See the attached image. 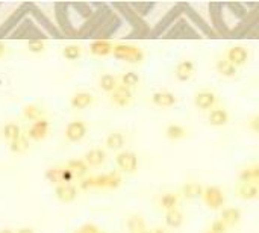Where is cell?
I'll list each match as a JSON object with an SVG mask.
<instances>
[{
	"label": "cell",
	"mask_w": 259,
	"mask_h": 233,
	"mask_svg": "<svg viewBox=\"0 0 259 233\" xmlns=\"http://www.w3.org/2000/svg\"><path fill=\"white\" fill-rule=\"evenodd\" d=\"M122 185V176L112 171L108 174H100V176H91V177H85L81 180L79 188L86 191V190H92V188H102V190H115Z\"/></svg>",
	"instance_id": "obj_1"
},
{
	"label": "cell",
	"mask_w": 259,
	"mask_h": 233,
	"mask_svg": "<svg viewBox=\"0 0 259 233\" xmlns=\"http://www.w3.org/2000/svg\"><path fill=\"white\" fill-rule=\"evenodd\" d=\"M112 56L115 59L120 61H126L130 64H139L144 59V53L136 45H129V44H115L114 50H112Z\"/></svg>",
	"instance_id": "obj_2"
},
{
	"label": "cell",
	"mask_w": 259,
	"mask_h": 233,
	"mask_svg": "<svg viewBox=\"0 0 259 233\" xmlns=\"http://www.w3.org/2000/svg\"><path fill=\"white\" fill-rule=\"evenodd\" d=\"M86 132H88V126L85 121L82 120H75L72 123H68L65 130H64V135H65V139L70 143H79L82 139L86 136Z\"/></svg>",
	"instance_id": "obj_3"
},
{
	"label": "cell",
	"mask_w": 259,
	"mask_h": 233,
	"mask_svg": "<svg viewBox=\"0 0 259 233\" xmlns=\"http://www.w3.org/2000/svg\"><path fill=\"white\" fill-rule=\"evenodd\" d=\"M115 164L123 173H135L138 170V156L133 152H120L115 156Z\"/></svg>",
	"instance_id": "obj_4"
},
{
	"label": "cell",
	"mask_w": 259,
	"mask_h": 233,
	"mask_svg": "<svg viewBox=\"0 0 259 233\" xmlns=\"http://www.w3.org/2000/svg\"><path fill=\"white\" fill-rule=\"evenodd\" d=\"M203 201L209 209H220L224 204V194L218 186H208L203 191Z\"/></svg>",
	"instance_id": "obj_5"
},
{
	"label": "cell",
	"mask_w": 259,
	"mask_h": 233,
	"mask_svg": "<svg viewBox=\"0 0 259 233\" xmlns=\"http://www.w3.org/2000/svg\"><path fill=\"white\" fill-rule=\"evenodd\" d=\"M49 132H50V121L43 116V118L31 124V127L28 129V138L32 139V141H43L44 138H47Z\"/></svg>",
	"instance_id": "obj_6"
},
{
	"label": "cell",
	"mask_w": 259,
	"mask_h": 233,
	"mask_svg": "<svg viewBox=\"0 0 259 233\" xmlns=\"http://www.w3.org/2000/svg\"><path fill=\"white\" fill-rule=\"evenodd\" d=\"M55 195L62 203H72L78 198L79 190H78V186L73 185V183H62V185H58L55 188Z\"/></svg>",
	"instance_id": "obj_7"
},
{
	"label": "cell",
	"mask_w": 259,
	"mask_h": 233,
	"mask_svg": "<svg viewBox=\"0 0 259 233\" xmlns=\"http://www.w3.org/2000/svg\"><path fill=\"white\" fill-rule=\"evenodd\" d=\"M216 103H217V96H216V92L209 91V89L199 91L197 94L194 96V105H196V108L200 109V111L214 109Z\"/></svg>",
	"instance_id": "obj_8"
},
{
	"label": "cell",
	"mask_w": 259,
	"mask_h": 233,
	"mask_svg": "<svg viewBox=\"0 0 259 233\" xmlns=\"http://www.w3.org/2000/svg\"><path fill=\"white\" fill-rule=\"evenodd\" d=\"M133 99V94H132V89L120 85L119 88H117L112 94H111V102L115 105V106H119V108H126L130 105Z\"/></svg>",
	"instance_id": "obj_9"
},
{
	"label": "cell",
	"mask_w": 259,
	"mask_h": 233,
	"mask_svg": "<svg viewBox=\"0 0 259 233\" xmlns=\"http://www.w3.org/2000/svg\"><path fill=\"white\" fill-rule=\"evenodd\" d=\"M226 59H227L229 62H232L235 67L238 68V67H241V65H244V64L247 62V59H249V52H247V49L241 47V45H233V47H230V49L227 50Z\"/></svg>",
	"instance_id": "obj_10"
},
{
	"label": "cell",
	"mask_w": 259,
	"mask_h": 233,
	"mask_svg": "<svg viewBox=\"0 0 259 233\" xmlns=\"http://www.w3.org/2000/svg\"><path fill=\"white\" fill-rule=\"evenodd\" d=\"M177 102L176 96L170 91H158L152 96V103L158 108H172Z\"/></svg>",
	"instance_id": "obj_11"
},
{
	"label": "cell",
	"mask_w": 259,
	"mask_h": 233,
	"mask_svg": "<svg viewBox=\"0 0 259 233\" xmlns=\"http://www.w3.org/2000/svg\"><path fill=\"white\" fill-rule=\"evenodd\" d=\"M114 44L106 39H96L89 44V53L94 56H108L112 55Z\"/></svg>",
	"instance_id": "obj_12"
},
{
	"label": "cell",
	"mask_w": 259,
	"mask_h": 233,
	"mask_svg": "<svg viewBox=\"0 0 259 233\" xmlns=\"http://www.w3.org/2000/svg\"><path fill=\"white\" fill-rule=\"evenodd\" d=\"M208 121H209L211 126H214V127L226 126L229 123V112L224 108H214V109H211V112L208 115Z\"/></svg>",
	"instance_id": "obj_13"
},
{
	"label": "cell",
	"mask_w": 259,
	"mask_h": 233,
	"mask_svg": "<svg viewBox=\"0 0 259 233\" xmlns=\"http://www.w3.org/2000/svg\"><path fill=\"white\" fill-rule=\"evenodd\" d=\"M92 102H94V96L91 94V92L79 91L72 97V100H70V105H72V108L81 111V109H86L88 106H91Z\"/></svg>",
	"instance_id": "obj_14"
},
{
	"label": "cell",
	"mask_w": 259,
	"mask_h": 233,
	"mask_svg": "<svg viewBox=\"0 0 259 233\" xmlns=\"http://www.w3.org/2000/svg\"><path fill=\"white\" fill-rule=\"evenodd\" d=\"M176 79L180 82H186L190 80L194 75V64L191 61H182L177 64L176 70H174Z\"/></svg>",
	"instance_id": "obj_15"
},
{
	"label": "cell",
	"mask_w": 259,
	"mask_h": 233,
	"mask_svg": "<svg viewBox=\"0 0 259 233\" xmlns=\"http://www.w3.org/2000/svg\"><path fill=\"white\" fill-rule=\"evenodd\" d=\"M106 159V153L103 149H91L85 153L84 160L86 162L88 167H100Z\"/></svg>",
	"instance_id": "obj_16"
},
{
	"label": "cell",
	"mask_w": 259,
	"mask_h": 233,
	"mask_svg": "<svg viewBox=\"0 0 259 233\" xmlns=\"http://www.w3.org/2000/svg\"><path fill=\"white\" fill-rule=\"evenodd\" d=\"M203 191H205V188H203V186H202L200 183H197V182H188V183H185V185L182 186L180 194H182L186 200H194V198L202 197V195H203Z\"/></svg>",
	"instance_id": "obj_17"
},
{
	"label": "cell",
	"mask_w": 259,
	"mask_h": 233,
	"mask_svg": "<svg viewBox=\"0 0 259 233\" xmlns=\"http://www.w3.org/2000/svg\"><path fill=\"white\" fill-rule=\"evenodd\" d=\"M227 227H235L238 226V223L241 221V211L238 207H227L221 212V218H220Z\"/></svg>",
	"instance_id": "obj_18"
},
{
	"label": "cell",
	"mask_w": 259,
	"mask_h": 233,
	"mask_svg": "<svg viewBox=\"0 0 259 233\" xmlns=\"http://www.w3.org/2000/svg\"><path fill=\"white\" fill-rule=\"evenodd\" d=\"M65 167L75 174L76 179H82L88 173V170H89V167L86 165V162L84 159H72V160H68Z\"/></svg>",
	"instance_id": "obj_19"
},
{
	"label": "cell",
	"mask_w": 259,
	"mask_h": 233,
	"mask_svg": "<svg viewBox=\"0 0 259 233\" xmlns=\"http://www.w3.org/2000/svg\"><path fill=\"white\" fill-rule=\"evenodd\" d=\"M238 197L243 200H255L259 197V188L255 183H241L238 188Z\"/></svg>",
	"instance_id": "obj_20"
},
{
	"label": "cell",
	"mask_w": 259,
	"mask_h": 233,
	"mask_svg": "<svg viewBox=\"0 0 259 233\" xmlns=\"http://www.w3.org/2000/svg\"><path fill=\"white\" fill-rule=\"evenodd\" d=\"M125 143H126V139L122 132H112L105 139V144L109 150H120L123 149Z\"/></svg>",
	"instance_id": "obj_21"
},
{
	"label": "cell",
	"mask_w": 259,
	"mask_h": 233,
	"mask_svg": "<svg viewBox=\"0 0 259 233\" xmlns=\"http://www.w3.org/2000/svg\"><path fill=\"white\" fill-rule=\"evenodd\" d=\"M2 135H3V138L6 139L9 144L14 143V141H17L18 138L23 136L21 129H20V126L17 123H6L3 126V129H2Z\"/></svg>",
	"instance_id": "obj_22"
},
{
	"label": "cell",
	"mask_w": 259,
	"mask_h": 233,
	"mask_svg": "<svg viewBox=\"0 0 259 233\" xmlns=\"http://www.w3.org/2000/svg\"><path fill=\"white\" fill-rule=\"evenodd\" d=\"M99 86L102 91H105L106 94H112V92L120 86L119 83V79L112 75H103L99 80Z\"/></svg>",
	"instance_id": "obj_23"
},
{
	"label": "cell",
	"mask_w": 259,
	"mask_h": 233,
	"mask_svg": "<svg viewBox=\"0 0 259 233\" xmlns=\"http://www.w3.org/2000/svg\"><path fill=\"white\" fill-rule=\"evenodd\" d=\"M23 116H25L28 121L35 123L40 118H43V109L35 103H29V105H26L25 108H23Z\"/></svg>",
	"instance_id": "obj_24"
},
{
	"label": "cell",
	"mask_w": 259,
	"mask_h": 233,
	"mask_svg": "<svg viewBox=\"0 0 259 233\" xmlns=\"http://www.w3.org/2000/svg\"><path fill=\"white\" fill-rule=\"evenodd\" d=\"M240 179H241L243 183L258 185L259 183V164L253 165V167H249V168H244L240 174Z\"/></svg>",
	"instance_id": "obj_25"
},
{
	"label": "cell",
	"mask_w": 259,
	"mask_h": 233,
	"mask_svg": "<svg viewBox=\"0 0 259 233\" xmlns=\"http://www.w3.org/2000/svg\"><path fill=\"white\" fill-rule=\"evenodd\" d=\"M126 226H128V230L130 233H141V232L146 230V221L141 215H130L128 218Z\"/></svg>",
	"instance_id": "obj_26"
},
{
	"label": "cell",
	"mask_w": 259,
	"mask_h": 233,
	"mask_svg": "<svg viewBox=\"0 0 259 233\" xmlns=\"http://www.w3.org/2000/svg\"><path fill=\"white\" fill-rule=\"evenodd\" d=\"M217 73L223 78H233L237 75V67L227 59H221L217 62Z\"/></svg>",
	"instance_id": "obj_27"
},
{
	"label": "cell",
	"mask_w": 259,
	"mask_h": 233,
	"mask_svg": "<svg viewBox=\"0 0 259 233\" xmlns=\"http://www.w3.org/2000/svg\"><path fill=\"white\" fill-rule=\"evenodd\" d=\"M183 223V214L179 209H173V211L166 212V224L172 229H179Z\"/></svg>",
	"instance_id": "obj_28"
},
{
	"label": "cell",
	"mask_w": 259,
	"mask_h": 233,
	"mask_svg": "<svg viewBox=\"0 0 259 233\" xmlns=\"http://www.w3.org/2000/svg\"><path fill=\"white\" fill-rule=\"evenodd\" d=\"M29 146H31V139L28 138V135H23L21 138L17 139V141L9 144V150L15 155H21L29 150Z\"/></svg>",
	"instance_id": "obj_29"
},
{
	"label": "cell",
	"mask_w": 259,
	"mask_h": 233,
	"mask_svg": "<svg viewBox=\"0 0 259 233\" xmlns=\"http://www.w3.org/2000/svg\"><path fill=\"white\" fill-rule=\"evenodd\" d=\"M159 204L162 209H166V212L169 211H173V209H177V204H179V197L177 194H173V193H167L164 194L159 200Z\"/></svg>",
	"instance_id": "obj_30"
},
{
	"label": "cell",
	"mask_w": 259,
	"mask_h": 233,
	"mask_svg": "<svg viewBox=\"0 0 259 233\" xmlns=\"http://www.w3.org/2000/svg\"><path fill=\"white\" fill-rule=\"evenodd\" d=\"M62 56L67 61H78L82 56V47L78 44H68L62 49Z\"/></svg>",
	"instance_id": "obj_31"
},
{
	"label": "cell",
	"mask_w": 259,
	"mask_h": 233,
	"mask_svg": "<svg viewBox=\"0 0 259 233\" xmlns=\"http://www.w3.org/2000/svg\"><path fill=\"white\" fill-rule=\"evenodd\" d=\"M166 136L170 139V141H179V139L186 136V129L182 127L180 124H170L166 129Z\"/></svg>",
	"instance_id": "obj_32"
},
{
	"label": "cell",
	"mask_w": 259,
	"mask_h": 233,
	"mask_svg": "<svg viewBox=\"0 0 259 233\" xmlns=\"http://www.w3.org/2000/svg\"><path fill=\"white\" fill-rule=\"evenodd\" d=\"M62 168L64 167H52L45 171V179L50 183H53L55 186L62 185Z\"/></svg>",
	"instance_id": "obj_33"
},
{
	"label": "cell",
	"mask_w": 259,
	"mask_h": 233,
	"mask_svg": "<svg viewBox=\"0 0 259 233\" xmlns=\"http://www.w3.org/2000/svg\"><path fill=\"white\" fill-rule=\"evenodd\" d=\"M139 80H141V79H139L138 73H135V72H128V73H125V75L120 78L122 85L126 86V88H129V89L136 88V86L139 85Z\"/></svg>",
	"instance_id": "obj_34"
},
{
	"label": "cell",
	"mask_w": 259,
	"mask_h": 233,
	"mask_svg": "<svg viewBox=\"0 0 259 233\" xmlns=\"http://www.w3.org/2000/svg\"><path fill=\"white\" fill-rule=\"evenodd\" d=\"M45 49H47V44H45L43 39H40V38L31 39V41L28 42V50H29L31 53L40 55V53H43Z\"/></svg>",
	"instance_id": "obj_35"
},
{
	"label": "cell",
	"mask_w": 259,
	"mask_h": 233,
	"mask_svg": "<svg viewBox=\"0 0 259 233\" xmlns=\"http://www.w3.org/2000/svg\"><path fill=\"white\" fill-rule=\"evenodd\" d=\"M227 229H229V227H227L221 220H216L213 224H211L209 232H211V233H226Z\"/></svg>",
	"instance_id": "obj_36"
},
{
	"label": "cell",
	"mask_w": 259,
	"mask_h": 233,
	"mask_svg": "<svg viewBox=\"0 0 259 233\" xmlns=\"http://www.w3.org/2000/svg\"><path fill=\"white\" fill-rule=\"evenodd\" d=\"M75 233H100V229L96 224L88 223V224H84L82 227H79L78 230H75Z\"/></svg>",
	"instance_id": "obj_37"
},
{
	"label": "cell",
	"mask_w": 259,
	"mask_h": 233,
	"mask_svg": "<svg viewBox=\"0 0 259 233\" xmlns=\"http://www.w3.org/2000/svg\"><path fill=\"white\" fill-rule=\"evenodd\" d=\"M73 179H76L75 174H73L72 171H70L67 167H64V168H62V183H72Z\"/></svg>",
	"instance_id": "obj_38"
},
{
	"label": "cell",
	"mask_w": 259,
	"mask_h": 233,
	"mask_svg": "<svg viewBox=\"0 0 259 233\" xmlns=\"http://www.w3.org/2000/svg\"><path fill=\"white\" fill-rule=\"evenodd\" d=\"M250 129H252L255 133H259V114L255 115L253 118L250 120Z\"/></svg>",
	"instance_id": "obj_39"
},
{
	"label": "cell",
	"mask_w": 259,
	"mask_h": 233,
	"mask_svg": "<svg viewBox=\"0 0 259 233\" xmlns=\"http://www.w3.org/2000/svg\"><path fill=\"white\" fill-rule=\"evenodd\" d=\"M5 53H6V45L3 41H0V59L5 56Z\"/></svg>",
	"instance_id": "obj_40"
},
{
	"label": "cell",
	"mask_w": 259,
	"mask_h": 233,
	"mask_svg": "<svg viewBox=\"0 0 259 233\" xmlns=\"http://www.w3.org/2000/svg\"><path fill=\"white\" fill-rule=\"evenodd\" d=\"M17 233H35V230H34L32 227H23V229H20Z\"/></svg>",
	"instance_id": "obj_41"
},
{
	"label": "cell",
	"mask_w": 259,
	"mask_h": 233,
	"mask_svg": "<svg viewBox=\"0 0 259 233\" xmlns=\"http://www.w3.org/2000/svg\"><path fill=\"white\" fill-rule=\"evenodd\" d=\"M153 233H167V232L164 230V229H161V227H158V229H155V230H153Z\"/></svg>",
	"instance_id": "obj_42"
},
{
	"label": "cell",
	"mask_w": 259,
	"mask_h": 233,
	"mask_svg": "<svg viewBox=\"0 0 259 233\" xmlns=\"http://www.w3.org/2000/svg\"><path fill=\"white\" fill-rule=\"evenodd\" d=\"M0 233H14L11 229H2V230H0Z\"/></svg>",
	"instance_id": "obj_43"
},
{
	"label": "cell",
	"mask_w": 259,
	"mask_h": 233,
	"mask_svg": "<svg viewBox=\"0 0 259 233\" xmlns=\"http://www.w3.org/2000/svg\"><path fill=\"white\" fill-rule=\"evenodd\" d=\"M141 233H153V232H150V230H144V232H141Z\"/></svg>",
	"instance_id": "obj_44"
},
{
	"label": "cell",
	"mask_w": 259,
	"mask_h": 233,
	"mask_svg": "<svg viewBox=\"0 0 259 233\" xmlns=\"http://www.w3.org/2000/svg\"><path fill=\"white\" fill-rule=\"evenodd\" d=\"M100 233H106V232H102V230H100Z\"/></svg>",
	"instance_id": "obj_45"
},
{
	"label": "cell",
	"mask_w": 259,
	"mask_h": 233,
	"mask_svg": "<svg viewBox=\"0 0 259 233\" xmlns=\"http://www.w3.org/2000/svg\"><path fill=\"white\" fill-rule=\"evenodd\" d=\"M256 186H258V188H259V183H258V185H256Z\"/></svg>",
	"instance_id": "obj_46"
},
{
	"label": "cell",
	"mask_w": 259,
	"mask_h": 233,
	"mask_svg": "<svg viewBox=\"0 0 259 233\" xmlns=\"http://www.w3.org/2000/svg\"><path fill=\"white\" fill-rule=\"evenodd\" d=\"M206 233H211V232H206Z\"/></svg>",
	"instance_id": "obj_47"
}]
</instances>
